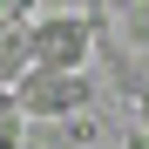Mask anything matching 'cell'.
<instances>
[{
    "instance_id": "6da1fadb",
    "label": "cell",
    "mask_w": 149,
    "mask_h": 149,
    "mask_svg": "<svg viewBox=\"0 0 149 149\" xmlns=\"http://www.w3.org/2000/svg\"><path fill=\"white\" fill-rule=\"evenodd\" d=\"M95 102V81L88 74H47V68H27L14 81V109L34 115V122H54V115H74Z\"/></svg>"
},
{
    "instance_id": "7a4b0ae2",
    "label": "cell",
    "mask_w": 149,
    "mask_h": 149,
    "mask_svg": "<svg viewBox=\"0 0 149 149\" xmlns=\"http://www.w3.org/2000/svg\"><path fill=\"white\" fill-rule=\"evenodd\" d=\"M27 54H34V68H47V74H81V61H88V20H81V14L27 20Z\"/></svg>"
},
{
    "instance_id": "3957f363",
    "label": "cell",
    "mask_w": 149,
    "mask_h": 149,
    "mask_svg": "<svg viewBox=\"0 0 149 149\" xmlns=\"http://www.w3.org/2000/svg\"><path fill=\"white\" fill-rule=\"evenodd\" d=\"M27 68H34V54H27V20H0V81H20Z\"/></svg>"
},
{
    "instance_id": "277c9868",
    "label": "cell",
    "mask_w": 149,
    "mask_h": 149,
    "mask_svg": "<svg viewBox=\"0 0 149 149\" xmlns=\"http://www.w3.org/2000/svg\"><path fill=\"white\" fill-rule=\"evenodd\" d=\"M0 149H20V109H14V95H0Z\"/></svg>"
},
{
    "instance_id": "5b68a950",
    "label": "cell",
    "mask_w": 149,
    "mask_h": 149,
    "mask_svg": "<svg viewBox=\"0 0 149 149\" xmlns=\"http://www.w3.org/2000/svg\"><path fill=\"white\" fill-rule=\"evenodd\" d=\"M34 14V0H0V20H27Z\"/></svg>"
},
{
    "instance_id": "8992f818",
    "label": "cell",
    "mask_w": 149,
    "mask_h": 149,
    "mask_svg": "<svg viewBox=\"0 0 149 149\" xmlns=\"http://www.w3.org/2000/svg\"><path fill=\"white\" fill-rule=\"evenodd\" d=\"M129 149H149V129H136V136H129Z\"/></svg>"
},
{
    "instance_id": "52a82bcc",
    "label": "cell",
    "mask_w": 149,
    "mask_h": 149,
    "mask_svg": "<svg viewBox=\"0 0 149 149\" xmlns=\"http://www.w3.org/2000/svg\"><path fill=\"white\" fill-rule=\"evenodd\" d=\"M142 109H149V95H142Z\"/></svg>"
}]
</instances>
